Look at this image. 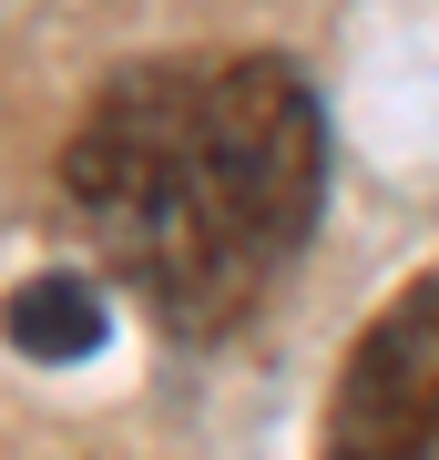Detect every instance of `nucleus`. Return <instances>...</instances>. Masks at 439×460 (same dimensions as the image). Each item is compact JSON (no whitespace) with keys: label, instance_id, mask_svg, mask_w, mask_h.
Listing matches in <instances>:
<instances>
[{"label":"nucleus","instance_id":"f03ea898","mask_svg":"<svg viewBox=\"0 0 439 460\" xmlns=\"http://www.w3.org/2000/svg\"><path fill=\"white\" fill-rule=\"evenodd\" d=\"M327 460H439V287H399L327 399Z\"/></svg>","mask_w":439,"mask_h":460},{"label":"nucleus","instance_id":"7ed1b4c3","mask_svg":"<svg viewBox=\"0 0 439 460\" xmlns=\"http://www.w3.org/2000/svg\"><path fill=\"white\" fill-rule=\"evenodd\" d=\"M0 338H11L21 358H41V368L92 358V348H102V287L92 277H31V287H11Z\"/></svg>","mask_w":439,"mask_h":460},{"label":"nucleus","instance_id":"f257e3e1","mask_svg":"<svg viewBox=\"0 0 439 460\" xmlns=\"http://www.w3.org/2000/svg\"><path fill=\"white\" fill-rule=\"evenodd\" d=\"M62 195L163 328L225 338L317 226V93L277 51L123 62L62 144Z\"/></svg>","mask_w":439,"mask_h":460}]
</instances>
